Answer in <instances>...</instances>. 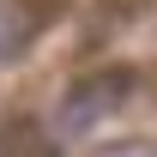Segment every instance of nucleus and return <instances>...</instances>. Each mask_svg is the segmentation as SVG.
I'll return each instance as SVG.
<instances>
[{
    "label": "nucleus",
    "mask_w": 157,
    "mask_h": 157,
    "mask_svg": "<svg viewBox=\"0 0 157 157\" xmlns=\"http://www.w3.org/2000/svg\"><path fill=\"white\" fill-rule=\"evenodd\" d=\"M133 91H139V85H133L127 67L73 78V85L60 91V103H55V133H60V139H78V133H91V127H103V121H115Z\"/></svg>",
    "instance_id": "1"
},
{
    "label": "nucleus",
    "mask_w": 157,
    "mask_h": 157,
    "mask_svg": "<svg viewBox=\"0 0 157 157\" xmlns=\"http://www.w3.org/2000/svg\"><path fill=\"white\" fill-rule=\"evenodd\" d=\"M36 36H42V6L36 0H0V67H12Z\"/></svg>",
    "instance_id": "2"
},
{
    "label": "nucleus",
    "mask_w": 157,
    "mask_h": 157,
    "mask_svg": "<svg viewBox=\"0 0 157 157\" xmlns=\"http://www.w3.org/2000/svg\"><path fill=\"white\" fill-rule=\"evenodd\" d=\"M85 157H157V139L127 133V139H109V145H97V151H85Z\"/></svg>",
    "instance_id": "3"
},
{
    "label": "nucleus",
    "mask_w": 157,
    "mask_h": 157,
    "mask_svg": "<svg viewBox=\"0 0 157 157\" xmlns=\"http://www.w3.org/2000/svg\"><path fill=\"white\" fill-rule=\"evenodd\" d=\"M18 151H24V121L0 115V157H18Z\"/></svg>",
    "instance_id": "4"
}]
</instances>
